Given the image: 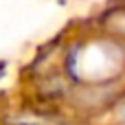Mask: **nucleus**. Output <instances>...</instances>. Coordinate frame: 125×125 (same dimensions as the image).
<instances>
[{
  "mask_svg": "<svg viewBox=\"0 0 125 125\" xmlns=\"http://www.w3.org/2000/svg\"><path fill=\"white\" fill-rule=\"evenodd\" d=\"M121 116H123V121H125V103H123V108H121Z\"/></svg>",
  "mask_w": 125,
  "mask_h": 125,
  "instance_id": "nucleus-1",
  "label": "nucleus"
}]
</instances>
